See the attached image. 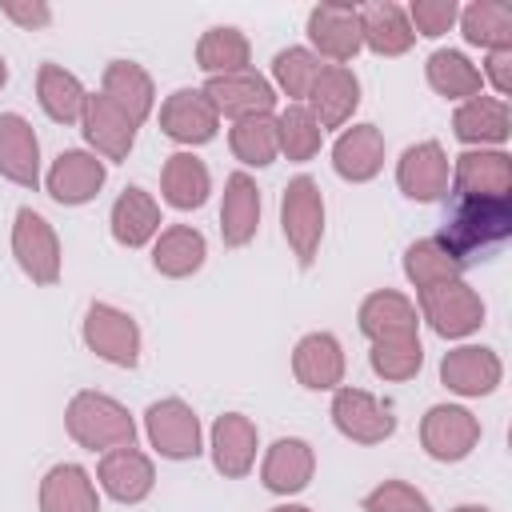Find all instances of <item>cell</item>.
<instances>
[{
	"instance_id": "1",
	"label": "cell",
	"mask_w": 512,
	"mask_h": 512,
	"mask_svg": "<svg viewBox=\"0 0 512 512\" xmlns=\"http://www.w3.org/2000/svg\"><path fill=\"white\" fill-rule=\"evenodd\" d=\"M512 236V196H456L440 220L436 240L464 268L488 260Z\"/></svg>"
},
{
	"instance_id": "2",
	"label": "cell",
	"mask_w": 512,
	"mask_h": 512,
	"mask_svg": "<svg viewBox=\"0 0 512 512\" xmlns=\"http://www.w3.org/2000/svg\"><path fill=\"white\" fill-rule=\"evenodd\" d=\"M68 436L88 448V452H112V448H132L136 444V420L128 408L104 392H76L64 412Z\"/></svg>"
},
{
	"instance_id": "3",
	"label": "cell",
	"mask_w": 512,
	"mask_h": 512,
	"mask_svg": "<svg viewBox=\"0 0 512 512\" xmlns=\"http://www.w3.org/2000/svg\"><path fill=\"white\" fill-rule=\"evenodd\" d=\"M280 228H284V240L296 256V264L308 272L316 264V252L324 240V196L312 176L288 180L284 200H280Z\"/></svg>"
},
{
	"instance_id": "4",
	"label": "cell",
	"mask_w": 512,
	"mask_h": 512,
	"mask_svg": "<svg viewBox=\"0 0 512 512\" xmlns=\"http://www.w3.org/2000/svg\"><path fill=\"white\" fill-rule=\"evenodd\" d=\"M416 300H420V316H424V320L432 324V332L444 336V340L472 336V332L484 324V300H480V292L468 288L464 280H444V284L420 288Z\"/></svg>"
},
{
	"instance_id": "5",
	"label": "cell",
	"mask_w": 512,
	"mask_h": 512,
	"mask_svg": "<svg viewBox=\"0 0 512 512\" xmlns=\"http://www.w3.org/2000/svg\"><path fill=\"white\" fill-rule=\"evenodd\" d=\"M12 256L20 264V272L32 284H56L60 280V240L52 232V224L36 212V208H20L16 224H12Z\"/></svg>"
},
{
	"instance_id": "6",
	"label": "cell",
	"mask_w": 512,
	"mask_h": 512,
	"mask_svg": "<svg viewBox=\"0 0 512 512\" xmlns=\"http://www.w3.org/2000/svg\"><path fill=\"white\" fill-rule=\"evenodd\" d=\"M84 344L100 360H108L116 368H136L140 364V328L116 304H104V300L88 304V312H84Z\"/></svg>"
},
{
	"instance_id": "7",
	"label": "cell",
	"mask_w": 512,
	"mask_h": 512,
	"mask_svg": "<svg viewBox=\"0 0 512 512\" xmlns=\"http://www.w3.org/2000/svg\"><path fill=\"white\" fill-rule=\"evenodd\" d=\"M420 444L432 460L456 464L480 444V420L460 404H432L420 420Z\"/></svg>"
},
{
	"instance_id": "8",
	"label": "cell",
	"mask_w": 512,
	"mask_h": 512,
	"mask_svg": "<svg viewBox=\"0 0 512 512\" xmlns=\"http://www.w3.org/2000/svg\"><path fill=\"white\" fill-rule=\"evenodd\" d=\"M144 432H148V444L164 456V460H196L200 456V420L196 412L168 396V400H156L148 404L144 412Z\"/></svg>"
},
{
	"instance_id": "9",
	"label": "cell",
	"mask_w": 512,
	"mask_h": 512,
	"mask_svg": "<svg viewBox=\"0 0 512 512\" xmlns=\"http://www.w3.org/2000/svg\"><path fill=\"white\" fill-rule=\"evenodd\" d=\"M332 424L352 444H384L396 432V416L364 388H336L332 396Z\"/></svg>"
},
{
	"instance_id": "10",
	"label": "cell",
	"mask_w": 512,
	"mask_h": 512,
	"mask_svg": "<svg viewBox=\"0 0 512 512\" xmlns=\"http://www.w3.org/2000/svg\"><path fill=\"white\" fill-rule=\"evenodd\" d=\"M396 184L416 204L444 200L448 196V184H452V164H448L444 148L436 140H420V144L404 148V156L396 164Z\"/></svg>"
},
{
	"instance_id": "11",
	"label": "cell",
	"mask_w": 512,
	"mask_h": 512,
	"mask_svg": "<svg viewBox=\"0 0 512 512\" xmlns=\"http://www.w3.org/2000/svg\"><path fill=\"white\" fill-rule=\"evenodd\" d=\"M200 92L212 100L216 116H228V120H244V116H260V112L276 108V88L252 68L228 72V76H208Z\"/></svg>"
},
{
	"instance_id": "12",
	"label": "cell",
	"mask_w": 512,
	"mask_h": 512,
	"mask_svg": "<svg viewBox=\"0 0 512 512\" xmlns=\"http://www.w3.org/2000/svg\"><path fill=\"white\" fill-rule=\"evenodd\" d=\"M360 332L372 340V344H392V340H420L416 336V304L404 296V292H392V288H380V292H368L360 300Z\"/></svg>"
},
{
	"instance_id": "13",
	"label": "cell",
	"mask_w": 512,
	"mask_h": 512,
	"mask_svg": "<svg viewBox=\"0 0 512 512\" xmlns=\"http://www.w3.org/2000/svg\"><path fill=\"white\" fill-rule=\"evenodd\" d=\"M308 40L320 56L348 64L364 40H360V8L356 4H316L308 12Z\"/></svg>"
},
{
	"instance_id": "14",
	"label": "cell",
	"mask_w": 512,
	"mask_h": 512,
	"mask_svg": "<svg viewBox=\"0 0 512 512\" xmlns=\"http://www.w3.org/2000/svg\"><path fill=\"white\" fill-rule=\"evenodd\" d=\"M304 100H308L304 108L316 116L320 128H344L360 104V80L348 64H324Z\"/></svg>"
},
{
	"instance_id": "15",
	"label": "cell",
	"mask_w": 512,
	"mask_h": 512,
	"mask_svg": "<svg viewBox=\"0 0 512 512\" xmlns=\"http://www.w3.org/2000/svg\"><path fill=\"white\" fill-rule=\"evenodd\" d=\"M160 128L168 140L176 144H208L220 128V116L212 108V100L200 88H176L164 104H160Z\"/></svg>"
},
{
	"instance_id": "16",
	"label": "cell",
	"mask_w": 512,
	"mask_h": 512,
	"mask_svg": "<svg viewBox=\"0 0 512 512\" xmlns=\"http://www.w3.org/2000/svg\"><path fill=\"white\" fill-rule=\"evenodd\" d=\"M500 376H504V364L484 344H460V348L444 352V360H440V380L456 396H488V392H496Z\"/></svg>"
},
{
	"instance_id": "17",
	"label": "cell",
	"mask_w": 512,
	"mask_h": 512,
	"mask_svg": "<svg viewBox=\"0 0 512 512\" xmlns=\"http://www.w3.org/2000/svg\"><path fill=\"white\" fill-rule=\"evenodd\" d=\"M104 176H108L104 160H96V156L84 152V148H68V152H60V156L52 160L44 184H48V196H52L56 204L76 208V204H88V200L104 188Z\"/></svg>"
},
{
	"instance_id": "18",
	"label": "cell",
	"mask_w": 512,
	"mask_h": 512,
	"mask_svg": "<svg viewBox=\"0 0 512 512\" xmlns=\"http://www.w3.org/2000/svg\"><path fill=\"white\" fill-rule=\"evenodd\" d=\"M80 128H84V140H88L100 156H108V160H128L140 124H132L104 92H92V96L84 100Z\"/></svg>"
},
{
	"instance_id": "19",
	"label": "cell",
	"mask_w": 512,
	"mask_h": 512,
	"mask_svg": "<svg viewBox=\"0 0 512 512\" xmlns=\"http://www.w3.org/2000/svg\"><path fill=\"white\" fill-rule=\"evenodd\" d=\"M292 376L312 392H336L344 380V348L332 332H308L292 348Z\"/></svg>"
},
{
	"instance_id": "20",
	"label": "cell",
	"mask_w": 512,
	"mask_h": 512,
	"mask_svg": "<svg viewBox=\"0 0 512 512\" xmlns=\"http://www.w3.org/2000/svg\"><path fill=\"white\" fill-rule=\"evenodd\" d=\"M100 488L116 500V504H140L152 488H156V468L152 460L132 444V448H112L100 456Z\"/></svg>"
},
{
	"instance_id": "21",
	"label": "cell",
	"mask_w": 512,
	"mask_h": 512,
	"mask_svg": "<svg viewBox=\"0 0 512 512\" xmlns=\"http://www.w3.org/2000/svg\"><path fill=\"white\" fill-rule=\"evenodd\" d=\"M452 184L456 196H512V156L496 148H468L452 164Z\"/></svg>"
},
{
	"instance_id": "22",
	"label": "cell",
	"mask_w": 512,
	"mask_h": 512,
	"mask_svg": "<svg viewBox=\"0 0 512 512\" xmlns=\"http://www.w3.org/2000/svg\"><path fill=\"white\" fill-rule=\"evenodd\" d=\"M312 472H316V452H312V444L300 440V436L276 440V444L264 452V464H260V480H264V488L276 492V496H296V492H304L308 480H312Z\"/></svg>"
},
{
	"instance_id": "23",
	"label": "cell",
	"mask_w": 512,
	"mask_h": 512,
	"mask_svg": "<svg viewBox=\"0 0 512 512\" xmlns=\"http://www.w3.org/2000/svg\"><path fill=\"white\" fill-rule=\"evenodd\" d=\"M0 176L20 188L40 184V140L20 112L0 116Z\"/></svg>"
},
{
	"instance_id": "24",
	"label": "cell",
	"mask_w": 512,
	"mask_h": 512,
	"mask_svg": "<svg viewBox=\"0 0 512 512\" xmlns=\"http://www.w3.org/2000/svg\"><path fill=\"white\" fill-rule=\"evenodd\" d=\"M256 424L240 412H224L212 424V464L224 480H240L256 464Z\"/></svg>"
},
{
	"instance_id": "25",
	"label": "cell",
	"mask_w": 512,
	"mask_h": 512,
	"mask_svg": "<svg viewBox=\"0 0 512 512\" xmlns=\"http://www.w3.org/2000/svg\"><path fill=\"white\" fill-rule=\"evenodd\" d=\"M332 168L340 180H352V184L380 176V168H384L380 128L376 124H352L348 132H340V140L332 144Z\"/></svg>"
},
{
	"instance_id": "26",
	"label": "cell",
	"mask_w": 512,
	"mask_h": 512,
	"mask_svg": "<svg viewBox=\"0 0 512 512\" xmlns=\"http://www.w3.org/2000/svg\"><path fill=\"white\" fill-rule=\"evenodd\" d=\"M260 228V188L248 172H232L224 180V204H220V236L228 248H244Z\"/></svg>"
},
{
	"instance_id": "27",
	"label": "cell",
	"mask_w": 512,
	"mask_h": 512,
	"mask_svg": "<svg viewBox=\"0 0 512 512\" xmlns=\"http://www.w3.org/2000/svg\"><path fill=\"white\" fill-rule=\"evenodd\" d=\"M360 40L364 48H372L376 56H404L416 40L412 24H408V12L392 0H376V4H364L360 8Z\"/></svg>"
},
{
	"instance_id": "28",
	"label": "cell",
	"mask_w": 512,
	"mask_h": 512,
	"mask_svg": "<svg viewBox=\"0 0 512 512\" xmlns=\"http://www.w3.org/2000/svg\"><path fill=\"white\" fill-rule=\"evenodd\" d=\"M108 228H112V240L120 248H144L156 232H160V204L144 192V188H124L112 204V216H108Z\"/></svg>"
},
{
	"instance_id": "29",
	"label": "cell",
	"mask_w": 512,
	"mask_h": 512,
	"mask_svg": "<svg viewBox=\"0 0 512 512\" xmlns=\"http://www.w3.org/2000/svg\"><path fill=\"white\" fill-rule=\"evenodd\" d=\"M452 132L460 144H504L512 132V112L504 100L496 96H472L456 108L452 116Z\"/></svg>"
},
{
	"instance_id": "30",
	"label": "cell",
	"mask_w": 512,
	"mask_h": 512,
	"mask_svg": "<svg viewBox=\"0 0 512 512\" xmlns=\"http://www.w3.org/2000/svg\"><path fill=\"white\" fill-rule=\"evenodd\" d=\"M100 92L132 120V124H144L148 112H152V100H156V88H152V76L136 64V60H112L104 68V84Z\"/></svg>"
},
{
	"instance_id": "31",
	"label": "cell",
	"mask_w": 512,
	"mask_h": 512,
	"mask_svg": "<svg viewBox=\"0 0 512 512\" xmlns=\"http://www.w3.org/2000/svg\"><path fill=\"white\" fill-rule=\"evenodd\" d=\"M40 512H100L96 484L80 464H56L40 480Z\"/></svg>"
},
{
	"instance_id": "32",
	"label": "cell",
	"mask_w": 512,
	"mask_h": 512,
	"mask_svg": "<svg viewBox=\"0 0 512 512\" xmlns=\"http://www.w3.org/2000/svg\"><path fill=\"white\" fill-rule=\"evenodd\" d=\"M204 256H208V244L192 224H172L152 244V268L168 280H184V276L200 272Z\"/></svg>"
},
{
	"instance_id": "33",
	"label": "cell",
	"mask_w": 512,
	"mask_h": 512,
	"mask_svg": "<svg viewBox=\"0 0 512 512\" xmlns=\"http://www.w3.org/2000/svg\"><path fill=\"white\" fill-rule=\"evenodd\" d=\"M36 100H40V108H44L48 120H56V124H80V112H84L88 92H84V84L68 68H60V64L48 60L36 72Z\"/></svg>"
},
{
	"instance_id": "34",
	"label": "cell",
	"mask_w": 512,
	"mask_h": 512,
	"mask_svg": "<svg viewBox=\"0 0 512 512\" xmlns=\"http://www.w3.org/2000/svg\"><path fill=\"white\" fill-rule=\"evenodd\" d=\"M160 188H164V200L176 208V212H192L208 200L212 192V180H208V168L200 156L192 152H176L164 160V172H160Z\"/></svg>"
},
{
	"instance_id": "35",
	"label": "cell",
	"mask_w": 512,
	"mask_h": 512,
	"mask_svg": "<svg viewBox=\"0 0 512 512\" xmlns=\"http://www.w3.org/2000/svg\"><path fill=\"white\" fill-rule=\"evenodd\" d=\"M456 20H460V32H464L468 44L488 48V52L512 48V4H504V0H476Z\"/></svg>"
},
{
	"instance_id": "36",
	"label": "cell",
	"mask_w": 512,
	"mask_h": 512,
	"mask_svg": "<svg viewBox=\"0 0 512 512\" xmlns=\"http://www.w3.org/2000/svg\"><path fill=\"white\" fill-rule=\"evenodd\" d=\"M252 60V48H248V36L240 28H208L196 44V68L208 72V76H228V72H244Z\"/></svg>"
},
{
	"instance_id": "37",
	"label": "cell",
	"mask_w": 512,
	"mask_h": 512,
	"mask_svg": "<svg viewBox=\"0 0 512 512\" xmlns=\"http://www.w3.org/2000/svg\"><path fill=\"white\" fill-rule=\"evenodd\" d=\"M424 76H428V84L444 96V100H472V96H480V68L464 56V52H456V48H440V52H432L428 56V64H424Z\"/></svg>"
},
{
	"instance_id": "38",
	"label": "cell",
	"mask_w": 512,
	"mask_h": 512,
	"mask_svg": "<svg viewBox=\"0 0 512 512\" xmlns=\"http://www.w3.org/2000/svg\"><path fill=\"white\" fill-rule=\"evenodd\" d=\"M228 144H232V152H236V160H240V164L268 168V164L280 156L276 116H272V112H260V116L232 120V128H228Z\"/></svg>"
},
{
	"instance_id": "39",
	"label": "cell",
	"mask_w": 512,
	"mask_h": 512,
	"mask_svg": "<svg viewBox=\"0 0 512 512\" xmlns=\"http://www.w3.org/2000/svg\"><path fill=\"white\" fill-rule=\"evenodd\" d=\"M404 276L420 292V288H432V284H444V280H464V264L452 252H444V244L436 236H424V240L408 244V252H404Z\"/></svg>"
},
{
	"instance_id": "40",
	"label": "cell",
	"mask_w": 512,
	"mask_h": 512,
	"mask_svg": "<svg viewBox=\"0 0 512 512\" xmlns=\"http://www.w3.org/2000/svg\"><path fill=\"white\" fill-rule=\"evenodd\" d=\"M276 136H280V152L296 164L312 160L320 152V140H324V128L316 124V116L304 108V104H288L280 116H276Z\"/></svg>"
},
{
	"instance_id": "41",
	"label": "cell",
	"mask_w": 512,
	"mask_h": 512,
	"mask_svg": "<svg viewBox=\"0 0 512 512\" xmlns=\"http://www.w3.org/2000/svg\"><path fill=\"white\" fill-rule=\"evenodd\" d=\"M320 56L312 52V48H280L276 56H272V80H276V88L284 92V96H292V100H304L308 96V88H312V80L320 76Z\"/></svg>"
},
{
	"instance_id": "42",
	"label": "cell",
	"mask_w": 512,
	"mask_h": 512,
	"mask_svg": "<svg viewBox=\"0 0 512 512\" xmlns=\"http://www.w3.org/2000/svg\"><path fill=\"white\" fill-rule=\"evenodd\" d=\"M368 364L380 380H412L424 364L420 340H392V344H372Z\"/></svg>"
},
{
	"instance_id": "43",
	"label": "cell",
	"mask_w": 512,
	"mask_h": 512,
	"mask_svg": "<svg viewBox=\"0 0 512 512\" xmlns=\"http://www.w3.org/2000/svg\"><path fill=\"white\" fill-rule=\"evenodd\" d=\"M360 504H364V512H432L428 496H424L420 488L404 484V480H384V484H376Z\"/></svg>"
},
{
	"instance_id": "44",
	"label": "cell",
	"mask_w": 512,
	"mask_h": 512,
	"mask_svg": "<svg viewBox=\"0 0 512 512\" xmlns=\"http://www.w3.org/2000/svg\"><path fill=\"white\" fill-rule=\"evenodd\" d=\"M404 12H408L412 32H420V36H444L460 16L456 0H412Z\"/></svg>"
},
{
	"instance_id": "45",
	"label": "cell",
	"mask_w": 512,
	"mask_h": 512,
	"mask_svg": "<svg viewBox=\"0 0 512 512\" xmlns=\"http://www.w3.org/2000/svg\"><path fill=\"white\" fill-rule=\"evenodd\" d=\"M0 12L12 20V24H20V28H44L48 20H52V8L44 4V0H4L0 4Z\"/></svg>"
},
{
	"instance_id": "46",
	"label": "cell",
	"mask_w": 512,
	"mask_h": 512,
	"mask_svg": "<svg viewBox=\"0 0 512 512\" xmlns=\"http://www.w3.org/2000/svg\"><path fill=\"white\" fill-rule=\"evenodd\" d=\"M484 76L492 80L496 100H500V96H508V92H512V48L488 52V60H484Z\"/></svg>"
},
{
	"instance_id": "47",
	"label": "cell",
	"mask_w": 512,
	"mask_h": 512,
	"mask_svg": "<svg viewBox=\"0 0 512 512\" xmlns=\"http://www.w3.org/2000/svg\"><path fill=\"white\" fill-rule=\"evenodd\" d=\"M452 512H492V508H484V504H460V508H452Z\"/></svg>"
},
{
	"instance_id": "48",
	"label": "cell",
	"mask_w": 512,
	"mask_h": 512,
	"mask_svg": "<svg viewBox=\"0 0 512 512\" xmlns=\"http://www.w3.org/2000/svg\"><path fill=\"white\" fill-rule=\"evenodd\" d=\"M272 512H312V508H304V504H280V508H272Z\"/></svg>"
},
{
	"instance_id": "49",
	"label": "cell",
	"mask_w": 512,
	"mask_h": 512,
	"mask_svg": "<svg viewBox=\"0 0 512 512\" xmlns=\"http://www.w3.org/2000/svg\"><path fill=\"white\" fill-rule=\"evenodd\" d=\"M8 84V64H4V56H0V88Z\"/></svg>"
}]
</instances>
